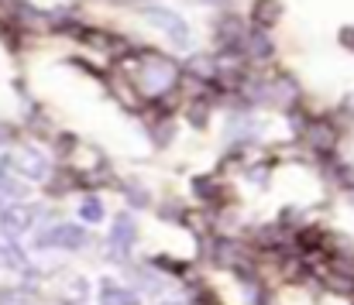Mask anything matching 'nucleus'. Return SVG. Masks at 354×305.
Listing matches in <instances>:
<instances>
[{
    "instance_id": "3",
    "label": "nucleus",
    "mask_w": 354,
    "mask_h": 305,
    "mask_svg": "<svg viewBox=\"0 0 354 305\" xmlns=\"http://www.w3.org/2000/svg\"><path fill=\"white\" fill-rule=\"evenodd\" d=\"M83 216H86V219H97L100 209H97V206H83Z\"/></svg>"
},
{
    "instance_id": "1",
    "label": "nucleus",
    "mask_w": 354,
    "mask_h": 305,
    "mask_svg": "<svg viewBox=\"0 0 354 305\" xmlns=\"http://www.w3.org/2000/svg\"><path fill=\"white\" fill-rule=\"evenodd\" d=\"M148 17H151L158 28H165V31H169V35H172L179 45H186V41H189V28H186L176 14H169L165 7H151V10H148Z\"/></svg>"
},
{
    "instance_id": "2",
    "label": "nucleus",
    "mask_w": 354,
    "mask_h": 305,
    "mask_svg": "<svg viewBox=\"0 0 354 305\" xmlns=\"http://www.w3.org/2000/svg\"><path fill=\"white\" fill-rule=\"evenodd\" d=\"M341 41H344V45H351V48H354V28H344V31H341Z\"/></svg>"
}]
</instances>
